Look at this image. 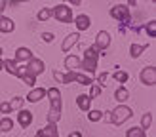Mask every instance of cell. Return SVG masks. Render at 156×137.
Wrapping results in <instances>:
<instances>
[{
  "label": "cell",
  "instance_id": "1",
  "mask_svg": "<svg viewBox=\"0 0 156 137\" xmlns=\"http://www.w3.org/2000/svg\"><path fill=\"white\" fill-rule=\"evenodd\" d=\"M99 50L95 48V46H91V48H88L84 51V61H80V67L78 68H82V71H86L88 74H93L95 72V68H97V61H99Z\"/></svg>",
  "mask_w": 156,
  "mask_h": 137
},
{
  "label": "cell",
  "instance_id": "2",
  "mask_svg": "<svg viewBox=\"0 0 156 137\" xmlns=\"http://www.w3.org/2000/svg\"><path fill=\"white\" fill-rule=\"evenodd\" d=\"M131 116H133V112H131L129 107H128V105H120V107H116V109L111 112L108 120H111V124L120 126V124H124L126 120H129Z\"/></svg>",
  "mask_w": 156,
  "mask_h": 137
},
{
  "label": "cell",
  "instance_id": "3",
  "mask_svg": "<svg viewBox=\"0 0 156 137\" xmlns=\"http://www.w3.org/2000/svg\"><path fill=\"white\" fill-rule=\"evenodd\" d=\"M51 17H55L59 23H71L73 21V8L67 4H59L51 8Z\"/></svg>",
  "mask_w": 156,
  "mask_h": 137
},
{
  "label": "cell",
  "instance_id": "4",
  "mask_svg": "<svg viewBox=\"0 0 156 137\" xmlns=\"http://www.w3.org/2000/svg\"><path fill=\"white\" fill-rule=\"evenodd\" d=\"M111 15H112L114 19L122 21V23H129V8L124 6V4L112 6V8H111Z\"/></svg>",
  "mask_w": 156,
  "mask_h": 137
},
{
  "label": "cell",
  "instance_id": "5",
  "mask_svg": "<svg viewBox=\"0 0 156 137\" xmlns=\"http://www.w3.org/2000/svg\"><path fill=\"white\" fill-rule=\"evenodd\" d=\"M139 78H141V84H145V86H154L156 84V67H145L141 74H139Z\"/></svg>",
  "mask_w": 156,
  "mask_h": 137
},
{
  "label": "cell",
  "instance_id": "6",
  "mask_svg": "<svg viewBox=\"0 0 156 137\" xmlns=\"http://www.w3.org/2000/svg\"><path fill=\"white\" fill-rule=\"evenodd\" d=\"M25 71H27V74H33V76L42 74V72H44V61H42V59H36V57L29 59Z\"/></svg>",
  "mask_w": 156,
  "mask_h": 137
},
{
  "label": "cell",
  "instance_id": "7",
  "mask_svg": "<svg viewBox=\"0 0 156 137\" xmlns=\"http://www.w3.org/2000/svg\"><path fill=\"white\" fill-rule=\"evenodd\" d=\"M93 46H95L99 51L107 50L108 46H111V34H108L107 30H99L97 36H95V44H93Z\"/></svg>",
  "mask_w": 156,
  "mask_h": 137
},
{
  "label": "cell",
  "instance_id": "8",
  "mask_svg": "<svg viewBox=\"0 0 156 137\" xmlns=\"http://www.w3.org/2000/svg\"><path fill=\"white\" fill-rule=\"evenodd\" d=\"M46 95H48L50 99V103L53 109H61V105H63V101H61V91L57 88H50V90H46Z\"/></svg>",
  "mask_w": 156,
  "mask_h": 137
},
{
  "label": "cell",
  "instance_id": "9",
  "mask_svg": "<svg viewBox=\"0 0 156 137\" xmlns=\"http://www.w3.org/2000/svg\"><path fill=\"white\" fill-rule=\"evenodd\" d=\"M17 122H19V126H21L23 129L29 128L30 124H33V112H30V111H23V109H19Z\"/></svg>",
  "mask_w": 156,
  "mask_h": 137
},
{
  "label": "cell",
  "instance_id": "10",
  "mask_svg": "<svg viewBox=\"0 0 156 137\" xmlns=\"http://www.w3.org/2000/svg\"><path fill=\"white\" fill-rule=\"evenodd\" d=\"M44 97H46V90L44 88H33L29 91V95H27V101L29 103H38V101H42Z\"/></svg>",
  "mask_w": 156,
  "mask_h": 137
},
{
  "label": "cell",
  "instance_id": "11",
  "mask_svg": "<svg viewBox=\"0 0 156 137\" xmlns=\"http://www.w3.org/2000/svg\"><path fill=\"white\" fill-rule=\"evenodd\" d=\"M53 135H59L57 133V124H50V122H48L46 128L36 132V137H53Z\"/></svg>",
  "mask_w": 156,
  "mask_h": 137
},
{
  "label": "cell",
  "instance_id": "12",
  "mask_svg": "<svg viewBox=\"0 0 156 137\" xmlns=\"http://www.w3.org/2000/svg\"><path fill=\"white\" fill-rule=\"evenodd\" d=\"M78 38H80V34H78V33L69 34L65 40H63V44H61V50H63V51H69V50L73 48V46H76V44H78Z\"/></svg>",
  "mask_w": 156,
  "mask_h": 137
},
{
  "label": "cell",
  "instance_id": "13",
  "mask_svg": "<svg viewBox=\"0 0 156 137\" xmlns=\"http://www.w3.org/2000/svg\"><path fill=\"white\" fill-rule=\"evenodd\" d=\"M15 29V23L10 19V17H4V15H0V33H13Z\"/></svg>",
  "mask_w": 156,
  "mask_h": 137
},
{
  "label": "cell",
  "instance_id": "14",
  "mask_svg": "<svg viewBox=\"0 0 156 137\" xmlns=\"http://www.w3.org/2000/svg\"><path fill=\"white\" fill-rule=\"evenodd\" d=\"M74 25L78 27V30H88V29H90V25H91V19L88 17V15L80 13V15H78V17L74 19Z\"/></svg>",
  "mask_w": 156,
  "mask_h": 137
},
{
  "label": "cell",
  "instance_id": "15",
  "mask_svg": "<svg viewBox=\"0 0 156 137\" xmlns=\"http://www.w3.org/2000/svg\"><path fill=\"white\" fill-rule=\"evenodd\" d=\"M76 105H78V109L80 111H84V112H88L90 111V107H91V99H90V95H78L76 97Z\"/></svg>",
  "mask_w": 156,
  "mask_h": 137
},
{
  "label": "cell",
  "instance_id": "16",
  "mask_svg": "<svg viewBox=\"0 0 156 137\" xmlns=\"http://www.w3.org/2000/svg\"><path fill=\"white\" fill-rule=\"evenodd\" d=\"M33 59V51H30L29 48H17V51H15V61H29Z\"/></svg>",
  "mask_w": 156,
  "mask_h": 137
},
{
  "label": "cell",
  "instance_id": "17",
  "mask_svg": "<svg viewBox=\"0 0 156 137\" xmlns=\"http://www.w3.org/2000/svg\"><path fill=\"white\" fill-rule=\"evenodd\" d=\"M114 99H116V101H120V103L128 101V99H129V91H128V88H126V86L116 88V91H114Z\"/></svg>",
  "mask_w": 156,
  "mask_h": 137
},
{
  "label": "cell",
  "instance_id": "18",
  "mask_svg": "<svg viewBox=\"0 0 156 137\" xmlns=\"http://www.w3.org/2000/svg\"><path fill=\"white\" fill-rule=\"evenodd\" d=\"M78 67H80V59H78L76 55L65 57V68H67V71H76Z\"/></svg>",
  "mask_w": 156,
  "mask_h": 137
},
{
  "label": "cell",
  "instance_id": "19",
  "mask_svg": "<svg viewBox=\"0 0 156 137\" xmlns=\"http://www.w3.org/2000/svg\"><path fill=\"white\" fill-rule=\"evenodd\" d=\"M2 68H4L6 72L13 74V76H17V71H19V67L15 65V61H12V59H6V61H2Z\"/></svg>",
  "mask_w": 156,
  "mask_h": 137
},
{
  "label": "cell",
  "instance_id": "20",
  "mask_svg": "<svg viewBox=\"0 0 156 137\" xmlns=\"http://www.w3.org/2000/svg\"><path fill=\"white\" fill-rule=\"evenodd\" d=\"M74 82L82 84V86H91L93 84V78L90 74H82V72H74Z\"/></svg>",
  "mask_w": 156,
  "mask_h": 137
},
{
  "label": "cell",
  "instance_id": "21",
  "mask_svg": "<svg viewBox=\"0 0 156 137\" xmlns=\"http://www.w3.org/2000/svg\"><path fill=\"white\" fill-rule=\"evenodd\" d=\"M145 50H147V46H145V44H131V46H129V55L133 57V59H137Z\"/></svg>",
  "mask_w": 156,
  "mask_h": 137
},
{
  "label": "cell",
  "instance_id": "22",
  "mask_svg": "<svg viewBox=\"0 0 156 137\" xmlns=\"http://www.w3.org/2000/svg\"><path fill=\"white\" fill-rule=\"evenodd\" d=\"M59 120H61V109H53V107H50V111H48V122H50V124H57Z\"/></svg>",
  "mask_w": 156,
  "mask_h": 137
},
{
  "label": "cell",
  "instance_id": "23",
  "mask_svg": "<svg viewBox=\"0 0 156 137\" xmlns=\"http://www.w3.org/2000/svg\"><path fill=\"white\" fill-rule=\"evenodd\" d=\"M12 129H13V120L10 116H6V118L0 120V132L8 133V132H12Z\"/></svg>",
  "mask_w": 156,
  "mask_h": 137
},
{
  "label": "cell",
  "instance_id": "24",
  "mask_svg": "<svg viewBox=\"0 0 156 137\" xmlns=\"http://www.w3.org/2000/svg\"><path fill=\"white\" fill-rule=\"evenodd\" d=\"M126 137H147V133H145V129L143 128H129L128 132H126Z\"/></svg>",
  "mask_w": 156,
  "mask_h": 137
},
{
  "label": "cell",
  "instance_id": "25",
  "mask_svg": "<svg viewBox=\"0 0 156 137\" xmlns=\"http://www.w3.org/2000/svg\"><path fill=\"white\" fill-rule=\"evenodd\" d=\"M36 17H38V21H42V23L48 21L51 17V8H42V10L36 13Z\"/></svg>",
  "mask_w": 156,
  "mask_h": 137
},
{
  "label": "cell",
  "instance_id": "26",
  "mask_svg": "<svg viewBox=\"0 0 156 137\" xmlns=\"http://www.w3.org/2000/svg\"><path fill=\"white\" fill-rule=\"evenodd\" d=\"M112 76H114V80H116V82H120V84H126L128 78H129V74H128L126 71H116Z\"/></svg>",
  "mask_w": 156,
  "mask_h": 137
},
{
  "label": "cell",
  "instance_id": "27",
  "mask_svg": "<svg viewBox=\"0 0 156 137\" xmlns=\"http://www.w3.org/2000/svg\"><path fill=\"white\" fill-rule=\"evenodd\" d=\"M23 103H25V99H23V97H13L12 99V101H10V107H12V111H19L21 109V107H23Z\"/></svg>",
  "mask_w": 156,
  "mask_h": 137
},
{
  "label": "cell",
  "instance_id": "28",
  "mask_svg": "<svg viewBox=\"0 0 156 137\" xmlns=\"http://www.w3.org/2000/svg\"><path fill=\"white\" fill-rule=\"evenodd\" d=\"M151 124H152V114H151V112H147L145 116L141 118V126H139V128H143V129H149V128H151Z\"/></svg>",
  "mask_w": 156,
  "mask_h": 137
},
{
  "label": "cell",
  "instance_id": "29",
  "mask_svg": "<svg viewBox=\"0 0 156 137\" xmlns=\"http://www.w3.org/2000/svg\"><path fill=\"white\" fill-rule=\"evenodd\" d=\"M19 78L23 80V84H27V86H34V84H36V76H33V74H21L19 76Z\"/></svg>",
  "mask_w": 156,
  "mask_h": 137
},
{
  "label": "cell",
  "instance_id": "30",
  "mask_svg": "<svg viewBox=\"0 0 156 137\" xmlns=\"http://www.w3.org/2000/svg\"><path fill=\"white\" fill-rule=\"evenodd\" d=\"M101 111H88V118H90V122H99L101 120Z\"/></svg>",
  "mask_w": 156,
  "mask_h": 137
},
{
  "label": "cell",
  "instance_id": "31",
  "mask_svg": "<svg viewBox=\"0 0 156 137\" xmlns=\"http://www.w3.org/2000/svg\"><path fill=\"white\" fill-rule=\"evenodd\" d=\"M101 95V84H91V93H90V99H95Z\"/></svg>",
  "mask_w": 156,
  "mask_h": 137
},
{
  "label": "cell",
  "instance_id": "32",
  "mask_svg": "<svg viewBox=\"0 0 156 137\" xmlns=\"http://www.w3.org/2000/svg\"><path fill=\"white\" fill-rule=\"evenodd\" d=\"M147 33H149L151 38L156 36V21H149V23H147Z\"/></svg>",
  "mask_w": 156,
  "mask_h": 137
},
{
  "label": "cell",
  "instance_id": "33",
  "mask_svg": "<svg viewBox=\"0 0 156 137\" xmlns=\"http://www.w3.org/2000/svg\"><path fill=\"white\" fill-rule=\"evenodd\" d=\"M74 72H76V71H69L67 74H63V80H61V84H71V82H74Z\"/></svg>",
  "mask_w": 156,
  "mask_h": 137
},
{
  "label": "cell",
  "instance_id": "34",
  "mask_svg": "<svg viewBox=\"0 0 156 137\" xmlns=\"http://www.w3.org/2000/svg\"><path fill=\"white\" fill-rule=\"evenodd\" d=\"M0 112H2V114H10L12 112V107H10V103H8V101L0 103Z\"/></svg>",
  "mask_w": 156,
  "mask_h": 137
},
{
  "label": "cell",
  "instance_id": "35",
  "mask_svg": "<svg viewBox=\"0 0 156 137\" xmlns=\"http://www.w3.org/2000/svg\"><path fill=\"white\" fill-rule=\"evenodd\" d=\"M40 38H42L44 42H48V44H50V42H53V38H55V36H53L51 33H42V34H40Z\"/></svg>",
  "mask_w": 156,
  "mask_h": 137
},
{
  "label": "cell",
  "instance_id": "36",
  "mask_svg": "<svg viewBox=\"0 0 156 137\" xmlns=\"http://www.w3.org/2000/svg\"><path fill=\"white\" fill-rule=\"evenodd\" d=\"M107 76H108V72H101V74L97 76V84H105V80H107Z\"/></svg>",
  "mask_w": 156,
  "mask_h": 137
},
{
  "label": "cell",
  "instance_id": "37",
  "mask_svg": "<svg viewBox=\"0 0 156 137\" xmlns=\"http://www.w3.org/2000/svg\"><path fill=\"white\" fill-rule=\"evenodd\" d=\"M53 78H55L57 82H61V80H63V74H61V72H57V71H53Z\"/></svg>",
  "mask_w": 156,
  "mask_h": 137
},
{
  "label": "cell",
  "instance_id": "38",
  "mask_svg": "<svg viewBox=\"0 0 156 137\" xmlns=\"http://www.w3.org/2000/svg\"><path fill=\"white\" fill-rule=\"evenodd\" d=\"M65 2H71L73 6H80V4H82V0H65Z\"/></svg>",
  "mask_w": 156,
  "mask_h": 137
},
{
  "label": "cell",
  "instance_id": "39",
  "mask_svg": "<svg viewBox=\"0 0 156 137\" xmlns=\"http://www.w3.org/2000/svg\"><path fill=\"white\" fill-rule=\"evenodd\" d=\"M6 10V0H0V13Z\"/></svg>",
  "mask_w": 156,
  "mask_h": 137
},
{
  "label": "cell",
  "instance_id": "40",
  "mask_svg": "<svg viewBox=\"0 0 156 137\" xmlns=\"http://www.w3.org/2000/svg\"><path fill=\"white\" fill-rule=\"evenodd\" d=\"M69 137H82V133L80 132H71V133H69Z\"/></svg>",
  "mask_w": 156,
  "mask_h": 137
},
{
  "label": "cell",
  "instance_id": "41",
  "mask_svg": "<svg viewBox=\"0 0 156 137\" xmlns=\"http://www.w3.org/2000/svg\"><path fill=\"white\" fill-rule=\"evenodd\" d=\"M128 8H135V0H128Z\"/></svg>",
  "mask_w": 156,
  "mask_h": 137
},
{
  "label": "cell",
  "instance_id": "42",
  "mask_svg": "<svg viewBox=\"0 0 156 137\" xmlns=\"http://www.w3.org/2000/svg\"><path fill=\"white\" fill-rule=\"evenodd\" d=\"M0 71H2V59H0Z\"/></svg>",
  "mask_w": 156,
  "mask_h": 137
},
{
  "label": "cell",
  "instance_id": "43",
  "mask_svg": "<svg viewBox=\"0 0 156 137\" xmlns=\"http://www.w3.org/2000/svg\"><path fill=\"white\" fill-rule=\"evenodd\" d=\"M21 2H29V0H21Z\"/></svg>",
  "mask_w": 156,
  "mask_h": 137
},
{
  "label": "cell",
  "instance_id": "44",
  "mask_svg": "<svg viewBox=\"0 0 156 137\" xmlns=\"http://www.w3.org/2000/svg\"><path fill=\"white\" fill-rule=\"evenodd\" d=\"M0 55H2V48H0Z\"/></svg>",
  "mask_w": 156,
  "mask_h": 137
},
{
  "label": "cell",
  "instance_id": "45",
  "mask_svg": "<svg viewBox=\"0 0 156 137\" xmlns=\"http://www.w3.org/2000/svg\"><path fill=\"white\" fill-rule=\"evenodd\" d=\"M53 137H59V135H53Z\"/></svg>",
  "mask_w": 156,
  "mask_h": 137
},
{
  "label": "cell",
  "instance_id": "46",
  "mask_svg": "<svg viewBox=\"0 0 156 137\" xmlns=\"http://www.w3.org/2000/svg\"><path fill=\"white\" fill-rule=\"evenodd\" d=\"M152 2H154V0H152Z\"/></svg>",
  "mask_w": 156,
  "mask_h": 137
}]
</instances>
